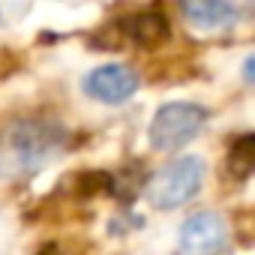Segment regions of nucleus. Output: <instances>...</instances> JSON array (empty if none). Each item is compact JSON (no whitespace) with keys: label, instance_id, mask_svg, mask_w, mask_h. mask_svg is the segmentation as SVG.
I'll return each instance as SVG.
<instances>
[{"label":"nucleus","instance_id":"9","mask_svg":"<svg viewBox=\"0 0 255 255\" xmlns=\"http://www.w3.org/2000/svg\"><path fill=\"white\" fill-rule=\"evenodd\" d=\"M252 69H255V57H246V66H243V78H246V84H252Z\"/></svg>","mask_w":255,"mask_h":255},{"label":"nucleus","instance_id":"3","mask_svg":"<svg viewBox=\"0 0 255 255\" xmlns=\"http://www.w3.org/2000/svg\"><path fill=\"white\" fill-rule=\"evenodd\" d=\"M207 123V108L198 102H168L150 120V144L162 153L183 150L192 138H198Z\"/></svg>","mask_w":255,"mask_h":255},{"label":"nucleus","instance_id":"4","mask_svg":"<svg viewBox=\"0 0 255 255\" xmlns=\"http://www.w3.org/2000/svg\"><path fill=\"white\" fill-rule=\"evenodd\" d=\"M228 243V222L216 210H198L180 225L177 255H216Z\"/></svg>","mask_w":255,"mask_h":255},{"label":"nucleus","instance_id":"5","mask_svg":"<svg viewBox=\"0 0 255 255\" xmlns=\"http://www.w3.org/2000/svg\"><path fill=\"white\" fill-rule=\"evenodd\" d=\"M138 84H141L138 72L132 66H126V63H102L93 72H87L84 81H81L84 93L90 99H96V102H105V105L126 102L129 96H135Z\"/></svg>","mask_w":255,"mask_h":255},{"label":"nucleus","instance_id":"8","mask_svg":"<svg viewBox=\"0 0 255 255\" xmlns=\"http://www.w3.org/2000/svg\"><path fill=\"white\" fill-rule=\"evenodd\" d=\"M225 165H228L234 180H246L252 174V168H255V135L252 132H243L240 138L231 141Z\"/></svg>","mask_w":255,"mask_h":255},{"label":"nucleus","instance_id":"10","mask_svg":"<svg viewBox=\"0 0 255 255\" xmlns=\"http://www.w3.org/2000/svg\"><path fill=\"white\" fill-rule=\"evenodd\" d=\"M237 3H243V6H249V3H252V0H237ZM231 6H234V0H231Z\"/></svg>","mask_w":255,"mask_h":255},{"label":"nucleus","instance_id":"7","mask_svg":"<svg viewBox=\"0 0 255 255\" xmlns=\"http://www.w3.org/2000/svg\"><path fill=\"white\" fill-rule=\"evenodd\" d=\"M180 9L198 30H219L234 21V6L228 0H180Z\"/></svg>","mask_w":255,"mask_h":255},{"label":"nucleus","instance_id":"6","mask_svg":"<svg viewBox=\"0 0 255 255\" xmlns=\"http://www.w3.org/2000/svg\"><path fill=\"white\" fill-rule=\"evenodd\" d=\"M114 30L123 42H129L135 48H156L162 45L168 36H171V27H168V18L159 6H147V9H138V12H129L114 21Z\"/></svg>","mask_w":255,"mask_h":255},{"label":"nucleus","instance_id":"2","mask_svg":"<svg viewBox=\"0 0 255 255\" xmlns=\"http://www.w3.org/2000/svg\"><path fill=\"white\" fill-rule=\"evenodd\" d=\"M204 177H207V162L201 156H177L147 180L144 195L153 207L174 210L198 195V189L204 186Z\"/></svg>","mask_w":255,"mask_h":255},{"label":"nucleus","instance_id":"1","mask_svg":"<svg viewBox=\"0 0 255 255\" xmlns=\"http://www.w3.org/2000/svg\"><path fill=\"white\" fill-rule=\"evenodd\" d=\"M66 144V126L48 117H18L0 129V177L21 180L42 171Z\"/></svg>","mask_w":255,"mask_h":255}]
</instances>
